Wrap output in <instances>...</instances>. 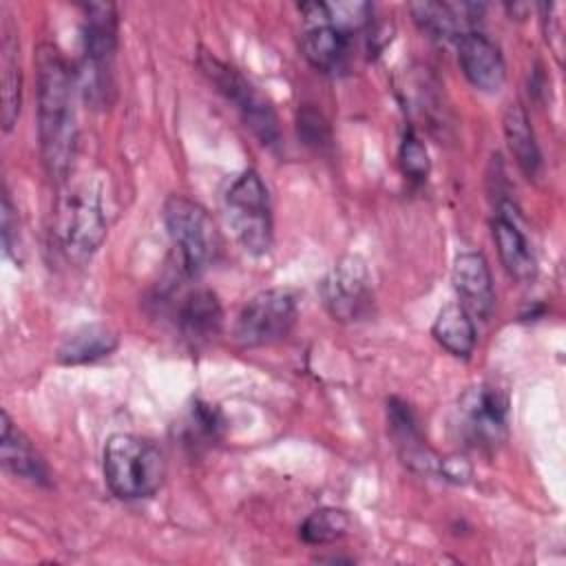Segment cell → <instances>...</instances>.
I'll use <instances>...</instances> for the list:
<instances>
[{
    "label": "cell",
    "instance_id": "cell-6",
    "mask_svg": "<svg viewBox=\"0 0 566 566\" xmlns=\"http://www.w3.org/2000/svg\"><path fill=\"white\" fill-rule=\"evenodd\" d=\"M226 221L250 254H265L272 245L270 195L256 170H243L223 195Z\"/></svg>",
    "mask_w": 566,
    "mask_h": 566
},
{
    "label": "cell",
    "instance_id": "cell-8",
    "mask_svg": "<svg viewBox=\"0 0 566 566\" xmlns=\"http://www.w3.org/2000/svg\"><path fill=\"white\" fill-rule=\"evenodd\" d=\"M298 316L296 298L290 290L270 287L254 294L237 316L234 340L241 347H263L283 340Z\"/></svg>",
    "mask_w": 566,
    "mask_h": 566
},
{
    "label": "cell",
    "instance_id": "cell-13",
    "mask_svg": "<svg viewBox=\"0 0 566 566\" xmlns=\"http://www.w3.org/2000/svg\"><path fill=\"white\" fill-rule=\"evenodd\" d=\"M387 424L402 462L418 473L440 471V458L424 444L413 411L400 398L387 400Z\"/></svg>",
    "mask_w": 566,
    "mask_h": 566
},
{
    "label": "cell",
    "instance_id": "cell-23",
    "mask_svg": "<svg viewBox=\"0 0 566 566\" xmlns=\"http://www.w3.org/2000/svg\"><path fill=\"white\" fill-rule=\"evenodd\" d=\"M349 528V515L343 509L323 506L312 511L298 526V535L305 544L323 546L340 539Z\"/></svg>",
    "mask_w": 566,
    "mask_h": 566
},
{
    "label": "cell",
    "instance_id": "cell-9",
    "mask_svg": "<svg viewBox=\"0 0 566 566\" xmlns=\"http://www.w3.org/2000/svg\"><path fill=\"white\" fill-rule=\"evenodd\" d=\"M325 310L334 321L352 323L363 318L371 307L369 274L358 256L338 259L318 285Z\"/></svg>",
    "mask_w": 566,
    "mask_h": 566
},
{
    "label": "cell",
    "instance_id": "cell-2",
    "mask_svg": "<svg viewBox=\"0 0 566 566\" xmlns=\"http://www.w3.org/2000/svg\"><path fill=\"white\" fill-rule=\"evenodd\" d=\"M104 482L119 500H144L157 493L166 475L164 453L135 433H113L102 453Z\"/></svg>",
    "mask_w": 566,
    "mask_h": 566
},
{
    "label": "cell",
    "instance_id": "cell-3",
    "mask_svg": "<svg viewBox=\"0 0 566 566\" xmlns=\"http://www.w3.org/2000/svg\"><path fill=\"white\" fill-rule=\"evenodd\" d=\"M82 24V93L95 108L111 102L113 91V60L117 51V9L111 2L84 4Z\"/></svg>",
    "mask_w": 566,
    "mask_h": 566
},
{
    "label": "cell",
    "instance_id": "cell-21",
    "mask_svg": "<svg viewBox=\"0 0 566 566\" xmlns=\"http://www.w3.org/2000/svg\"><path fill=\"white\" fill-rule=\"evenodd\" d=\"M409 11L413 15V22L418 24V29L436 40V42H458L467 31V20L460 13V9L455 4H444V2H413L409 4Z\"/></svg>",
    "mask_w": 566,
    "mask_h": 566
},
{
    "label": "cell",
    "instance_id": "cell-4",
    "mask_svg": "<svg viewBox=\"0 0 566 566\" xmlns=\"http://www.w3.org/2000/svg\"><path fill=\"white\" fill-rule=\"evenodd\" d=\"M164 223L186 274L197 276L217 261L221 252V234L201 203L184 195H170L164 201Z\"/></svg>",
    "mask_w": 566,
    "mask_h": 566
},
{
    "label": "cell",
    "instance_id": "cell-20",
    "mask_svg": "<svg viewBox=\"0 0 566 566\" xmlns=\"http://www.w3.org/2000/svg\"><path fill=\"white\" fill-rule=\"evenodd\" d=\"M349 51V33L329 27L318 24L310 27L301 38V53L303 57L323 73H332L343 66Z\"/></svg>",
    "mask_w": 566,
    "mask_h": 566
},
{
    "label": "cell",
    "instance_id": "cell-16",
    "mask_svg": "<svg viewBox=\"0 0 566 566\" xmlns=\"http://www.w3.org/2000/svg\"><path fill=\"white\" fill-rule=\"evenodd\" d=\"M493 228V241L500 254V261L504 265V270L515 279V281H531L537 272L535 265V256L533 250L526 241V237L522 234V230L517 228V223L506 214V212H497V217L491 223Z\"/></svg>",
    "mask_w": 566,
    "mask_h": 566
},
{
    "label": "cell",
    "instance_id": "cell-7",
    "mask_svg": "<svg viewBox=\"0 0 566 566\" xmlns=\"http://www.w3.org/2000/svg\"><path fill=\"white\" fill-rule=\"evenodd\" d=\"M199 66L226 102L232 104L245 128H250L263 146H276L281 139V126L272 104L234 66L221 62L212 53H201Z\"/></svg>",
    "mask_w": 566,
    "mask_h": 566
},
{
    "label": "cell",
    "instance_id": "cell-5",
    "mask_svg": "<svg viewBox=\"0 0 566 566\" xmlns=\"http://www.w3.org/2000/svg\"><path fill=\"white\" fill-rule=\"evenodd\" d=\"M55 239L75 263H86L106 239V214L95 188L82 184L64 190L55 208Z\"/></svg>",
    "mask_w": 566,
    "mask_h": 566
},
{
    "label": "cell",
    "instance_id": "cell-27",
    "mask_svg": "<svg viewBox=\"0 0 566 566\" xmlns=\"http://www.w3.org/2000/svg\"><path fill=\"white\" fill-rule=\"evenodd\" d=\"M440 473L451 482H467V478L471 475V467L464 458L453 455V458L440 460Z\"/></svg>",
    "mask_w": 566,
    "mask_h": 566
},
{
    "label": "cell",
    "instance_id": "cell-24",
    "mask_svg": "<svg viewBox=\"0 0 566 566\" xmlns=\"http://www.w3.org/2000/svg\"><path fill=\"white\" fill-rule=\"evenodd\" d=\"M398 159H400V168L402 172L413 179V181H422L429 175V153L424 148V144L409 130L402 137L400 150H398Z\"/></svg>",
    "mask_w": 566,
    "mask_h": 566
},
{
    "label": "cell",
    "instance_id": "cell-25",
    "mask_svg": "<svg viewBox=\"0 0 566 566\" xmlns=\"http://www.w3.org/2000/svg\"><path fill=\"white\" fill-rule=\"evenodd\" d=\"M296 128H298V137L307 146L323 148V146L329 144V126H327L325 117L316 108H312V106H305L303 111H298Z\"/></svg>",
    "mask_w": 566,
    "mask_h": 566
},
{
    "label": "cell",
    "instance_id": "cell-14",
    "mask_svg": "<svg viewBox=\"0 0 566 566\" xmlns=\"http://www.w3.org/2000/svg\"><path fill=\"white\" fill-rule=\"evenodd\" d=\"M0 82H2V128L9 133L20 115L22 104V69H20V44L18 31L2 7V24H0Z\"/></svg>",
    "mask_w": 566,
    "mask_h": 566
},
{
    "label": "cell",
    "instance_id": "cell-10",
    "mask_svg": "<svg viewBox=\"0 0 566 566\" xmlns=\"http://www.w3.org/2000/svg\"><path fill=\"white\" fill-rule=\"evenodd\" d=\"M506 398L495 387L478 385L458 400L460 433L469 444L491 449L506 438Z\"/></svg>",
    "mask_w": 566,
    "mask_h": 566
},
{
    "label": "cell",
    "instance_id": "cell-18",
    "mask_svg": "<svg viewBox=\"0 0 566 566\" xmlns=\"http://www.w3.org/2000/svg\"><path fill=\"white\" fill-rule=\"evenodd\" d=\"M223 312L219 298L210 290L188 292L177 310V325L181 334L195 343L208 340L221 329Z\"/></svg>",
    "mask_w": 566,
    "mask_h": 566
},
{
    "label": "cell",
    "instance_id": "cell-17",
    "mask_svg": "<svg viewBox=\"0 0 566 566\" xmlns=\"http://www.w3.org/2000/svg\"><path fill=\"white\" fill-rule=\"evenodd\" d=\"M502 124H504L506 146H509L515 164L528 179H537L542 172V153H539L531 119H528L526 111L522 108V104L511 102L504 108Z\"/></svg>",
    "mask_w": 566,
    "mask_h": 566
},
{
    "label": "cell",
    "instance_id": "cell-19",
    "mask_svg": "<svg viewBox=\"0 0 566 566\" xmlns=\"http://www.w3.org/2000/svg\"><path fill=\"white\" fill-rule=\"evenodd\" d=\"M117 343H119L117 332H113L111 327L102 323L82 325L64 336V340L57 347V360L62 365L93 363L115 352Z\"/></svg>",
    "mask_w": 566,
    "mask_h": 566
},
{
    "label": "cell",
    "instance_id": "cell-11",
    "mask_svg": "<svg viewBox=\"0 0 566 566\" xmlns=\"http://www.w3.org/2000/svg\"><path fill=\"white\" fill-rule=\"evenodd\" d=\"M458 62L464 77L484 93H497L506 82V64L500 46L480 31H467L458 42Z\"/></svg>",
    "mask_w": 566,
    "mask_h": 566
},
{
    "label": "cell",
    "instance_id": "cell-12",
    "mask_svg": "<svg viewBox=\"0 0 566 566\" xmlns=\"http://www.w3.org/2000/svg\"><path fill=\"white\" fill-rule=\"evenodd\" d=\"M451 283L469 314L478 318L491 316L495 305V290L489 263L480 252H460L455 256L451 265Z\"/></svg>",
    "mask_w": 566,
    "mask_h": 566
},
{
    "label": "cell",
    "instance_id": "cell-22",
    "mask_svg": "<svg viewBox=\"0 0 566 566\" xmlns=\"http://www.w3.org/2000/svg\"><path fill=\"white\" fill-rule=\"evenodd\" d=\"M431 336L453 356L458 358H469L473 347H475V325L471 314L458 305H444L433 325H431Z\"/></svg>",
    "mask_w": 566,
    "mask_h": 566
},
{
    "label": "cell",
    "instance_id": "cell-15",
    "mask_svg": "<svg viewBox=\"0 0 566 566\" xmlns=\"http://www.w3.org/2000/svg\"><path fill=\"white\" fill-rule=\"evenodd\" d=\"M2 442H0V462L4 471H9L15 478L35 482V484H49V469L44 460L38 455L29 438L13 424L7 411H2Z\"/></svg>",
    "mask_w": 566,
    "mask_h": 566
},
{
    "label": "cell",
    "instance_id": "cell-1",
    "mask_svg": "<svg viewBox=\"0 0 566 566\" xmlns=\"http://www.w3.org/2000/svg\"><path fill=\"white\" fill-rule=\"evenodd\" d=\"M38 139L46 175L66 181L77 153V119L73 108V73L60 49L42 42L35 51Z\"/></svg>",
    "mask_w": 566,
    "mask_h": 566
},
{
    "label": "cell",
    "instance_id": "cell-26",
    "mask_svg": "<svg viewBox=\"0 0 566 566\" xmlns=\"http://www.w3.org/2000/svg\"><path fill=\"white\" fill-rule=\"evenodd\" d=\"M0 237H2L4 254L18 263L20 226H18V212H15L13 201H11L7 190L2 192V206H0Z\"/></svg>",
    "mask_w": 566,
    "mask_h": 566
}]
</instances>
